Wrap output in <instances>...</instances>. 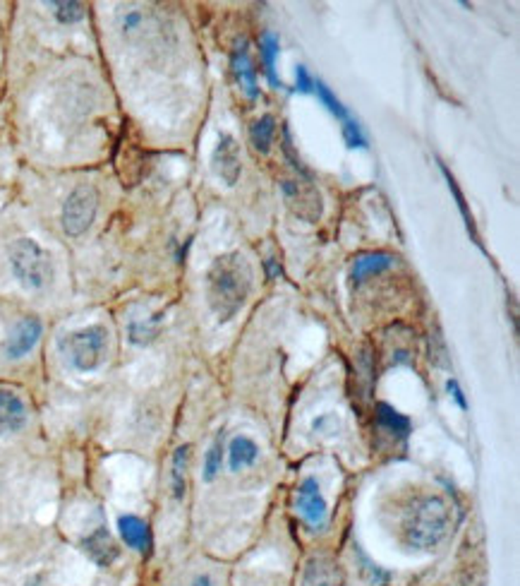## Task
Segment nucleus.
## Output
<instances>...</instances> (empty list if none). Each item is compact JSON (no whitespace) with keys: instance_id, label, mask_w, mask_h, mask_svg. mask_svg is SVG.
<instances>
[{"instance_id":"27","label":"nucleus","mask_w":520,"mask_h":586,"mask_svg":"<svg viewBox=\"0 0 520 586\" xmlns=\"http://www.w3.org/2000/svg\"><path fill=\"white\" fill-rule=\"evenodd\" d=\"M295 87H298V92H302V94H309V92H314L312 74L307 73L305 65H298V70H295Z\"/></svg>"},{"instance_id":"8","label":"nucleus","mask_w":520,"mask_h":586,"mask_svg":"<svg viewBox=\"0 0 520 586\" xmlns=\"http://www.w3.org/2000/svg\"><path fill=\"white\" fill-rule=\"evenodd\" d=\"M41 332H44V324H41L39 317H22L20 323L13 327V332L7 334L5 346H3L5 356L10 358V361H20V358L27 356L29 351L39 344Z\"/></svg>"},{"instance_id":"12","label":"nucleus","mask_w":520,"mask_h":586,"mask_svg":"<svg viewBox=\"0 0 520 586\" xmlns=\"http://www.w3.org/2000/svg\"><path fill=\"white\" fill-rule=\"evenodd\" d=\"M231 65H233V74L240 89L245 92L247 99H257L260 96V87H257V70L252 65V58H250V51H247V44L242 41L240 46L235 48L233 58H231Z\"/></svg>"},{"instance_id":"21","label":"nucleus","mask_w":520,"mask_h":586,"mask_svg":"<svg viewBox=\"0 0 520 586\" xmlns=\"http://www.w3.org/2000/svg\"><path fill=\"white\" fill-rule=\"evenodd\" d=\"M221 466H223V431H221V435L214 440V445L209 447L207 457H204V479L214 481L221 473Z\"/></svg>"},{"instance_id":"5","label":"nucleus","mask_w":520,"mask_h":586,"mask_svg":"<svg viewBox=\"0 0 520 586\" xmlns=\"http://www.w3.org/2000/svg\"><path fill=\"white\" fill-rule=\"evenodd\" d=\"M96 212H99V190L93 188L92 183H80L63 203V231L70 238L84 236L92 229Z\"/></svg>"},{"instance_id":"2","label":"nucleus","mask_w":520,"mask_h":586,"mask_svg":"<svg viewBox=\"0 0 520 586\" xmlns=\"http://www.w3.org/2000/svg\"><path fill=\"white\" fill-rule=\"evenodd\" d=\"M451 512L439 495H420L406 507L400 519L403 543L413 551H434L448 536Z\"/></svg>"},{"instance_id":"7","label":"nucleus","mask_w":520,"mask_h":586,"mask_svg":"<svg viewBox=\"0 0 520 586\" xmlns=\"http://www.w3.org/2000/svg\"><path fill=\"white\" fill-rule=\"evenodd\" d=\"M295 507H298L300 517L305 519L309 526H314V529L324 526L329 507L324 495H321L319 481L314 479V476H307V479L300 483V488H298V498H295Z\"/></svg>"},{"instance_id":"29","label":"nucleus","mask_w":520,"mask_h":586,"mask_svg":"<svg viewBox=\"0 0 520 586\" xmlns=\"http://www.w3.org/2000/svg\"><path fill=\"white\" fill-rule=\"evenodd\" d=\"M446 390H448V394H454V399L458 402L460 409H467V402H466V397H463V390H460V384L456 382L454 378L446 382Z\"/></svg>"},{"instance_id":"11","label":"nucleus","mask_w":520,"mask_h":586,"mask_svg":"<svg viewBox=\"0 0 520 586\" xmlns=\"http://www.w3.org/2000/svg\"><path fill=\"white\" fill-rule=\"evenodd\" d=\"M27 404L15 392L0 390V435L22 431L27 425Z\"/></svg>"},{"instance_id":"20","label":"nucleus","mask_w":520,"mask_h":586,"mask_svg":"<svg viewBox=\"0 0 520 586\" xmlns=\"http://www.w3.org/2000/svg\"><path fill=\"white\" fill-rule=\"evenodd\" d=\"M377 421H379L387 431L396 432L400 438H406L407 432H410V421H407L403 413H398L391 404H377Z\"/></svg>"},{"instance_id":"24","label":"nucleus","mask_w":520,"mask_h":586,"mask_svg":"<svg viewBox=\"0 0 520 586\" xmlns=\"http://www.w3.org/2000/svg\"><path fill=\"white\" fill-rule=\"evenodd\" d=\"M441 171H444V175H446L448 188H451V193H454L456 200H458V207H460V212H463V219H466V223H467V231H470V233H473V241H475V243H480V236H477V231H475L473 214H470V212H467V204H466V200H463V195H460L458 185H456V181H454V178H451V174H448V171H446V166H441Z\"/></svg>"},{"instance_id":"4","label":"nucleus","mask_w":520,"mask_h":586,"mask_svg":"<svg viewBox=\"0 0 520 586\" xmlns=\"http://www.w3.org/2000/svg\"><path fill=\"white\" fill-rule=\"evenodd\" d=\"M61 346L74 371H99L108 356V330L101 324H92V327L67 334Z\"/></svg>"},{"instance_id":"9","label":"nucleus","mask_w":520,"mask_h":586,"mask_svg":"<svg viewBox=\"0 0 520 586\" xmlns=\"http://www.w3.org/2000/svg\"><path fill=\"white\" fill-rule=\"evenodd\" d=\"M211 166H214V174L219 175L221 181L226 185H235L238 178H240L242 164H240V144L233 135H223L219 137V144L214 149V156H211Z\"/></svg>"},{"instance_id":"22","label":"nucleus","mask_w":520,"mask_h":586,"mask_svg":"<svg viewBox=\"0 0 520 586\" xmlns=\"http://www.w3.org/2000/svg\"><path fill=\"white\" fill-rule=\"evenodd\" d=\"M51 7H54L55 20L63 25H74V22L84 20V15H87L82 3H51Z\"/></svg>"},{"instance_id":"13","label":"nucleus","mask_w":520,"mask_h":586,"mask_svg":"<svg viewBox=\"0 0 520 586\" xmlns=\"http://www.w3.org/2000/svg\"><path fill=\"white\" fill-rule=\"evenodd\" d=\"M118 531H121L123 541H125L132 551L149 552V548H152V533H149L147 521H142V519L134 517V514H123V517L118 519Z\"/></svg>"},{"instance_id":"25","label":"nucleus","mask_w":520,"mask_h":586,"mask_svg":"<svg viewBox=\"0 0 520 586\" xmlns=\"http://www.w3.org/2000/svg\"><path fill=\"white\" fill-rule=\"evenodd\" d=\"M156 323H159V320L130 324V342H132V344H147V342H152V339L156 337Z\"/></svg>"},{"instance_id":"6","label":"nucleus","mask_w":520,"mask_h":586,"mask_svg":"<svg viewBox=\"0 0 520 586\" xmlns=\"http://www.w3.org/2000/svg\"><path fill=\"white\" fill-rule=\"evenodd\" d=\"M280 193L290 214L305 223H317L324 214V197L309 178H288L280 183Z\"/></svg>"},{"instance_id":"31","label":"nucleus","mask_w":520,"mask_h":586,"mask_svg":"<svg viewBox=\"0 0 520 586\" xmlns=\"http://www.w3.org/2000/svg\"><path fill=\"white\" fill-rule=\"evenodd\" d=\"M29 586H39V581H32V584H29Z\"/></svg>"},{"instance_id":"30","label":"nucleus","mask_w":520,"mask_h":586,"mask_svg":"<svg viewBox=\"0 0 520 586\" xmlns=\"http://www.w3.org/2000/svg\"><path fill=\"white\" fill-rule=\"evenodd\" d=\"M192 586H211V580H209L207 574H201V577H197V580H194Z\"/></svg>"},{"instance_id":"1","label":"nucleus","mask_w":520,"mask_h":586,"mask_svg":"<svg viewBox=\"0 0 520 586\" xmlns=\"http://www.w3.org/2000/svg\"><path fill=\"white\" fill-rule=\"evenodd\" d=\"M252 267L240 253H223L209 267L207 298L219 323L233 320L252 291Z\"/></svg>"},{"instance_id":"3","label":"nucleus","mask_w":520,"mask_h":586,"mask_svg":"<svg viewBox=\"0 0 520 586\" xmlns=\"http://www.w3.org/2000/svg\"><path fill=\"white\" fill-rule=\"evenodd\" d=\"M7 257H10L13 276L17 279L22 289L41 291L46 289L51 279H54L51 255L34 238H17V241H13V245L7 250Z\"/></svg>"},{"instance_id":"15","label":"nucleus","mask_w":520,"mask_h":586,"mask_svg":"<svg viewBox=\"0 0 520 586\" xmlns=\"http://www.w3.org/2000/svg\"><path fill=\"white\" fill-rule=\"evenodd\" d=\"M391 264H394V255H388V253H365V255L355 257L353 267H350V279H353V283H362L369 276L387 272Z\"/></svg>"},{"instance_id":"17","label":"nucleus","mask_w":520,"mask_h":586,"mask_svg":"<svg viewBox=\"0 0 520 586\" xmlns=\"http://www.w3.org/2000/svg\"><path fill=\"white\" fill-rule=\"evenodd\" d=\"M276 135V118L274 115H261L250 125V142H252L254 152L269 154Z\"/></svg>"},{"instance_id":"10","label":"nucleus","mask_w":520,"mask_h":586,"mask_svg":"<svg viewBox=\"0 0 520 586\" xmlns=\"http://www.w3.org/2000/svg\"><path fill=\"white\" fill-rule=\"evenodd\" d=\"M346 577L340 572L331 558H312L307 560L305 570H302L300 586H343Z\"/></svg>"},{"instance_id":"23","label":"nucleus","mask_w":520,"mask_h":586,"mask_svg":"<svg viewBox=\"0 0 520 586\" xmlns=\"http://www.w3.org/2000/svg\"><path fill=\"white\" fill-rule=\"evenodd\" d=\"M314 92H317V96H319V102L324 104V106H327L329 111H331V114H334L336 118H338V121H343V123L348 121L346 106H343V104H340L338 99H336V96L331 94V89H329L327 84H321V82H314Z\"/></svg>"},{"instance_id":"19","label":"nucleus","mask_w":520,"mask_h":586,"mask_svg":"<svg viewBox=\"0 0 520 586\" xmlns=\"http://www.w3.org/2000/svg\"><path fill=\"white\" fill-rule=\"evenodd\" d=\"M260 54L261 61H264V70H267V77L271 84H279L280 80L276 77V58H279V36L271 35V32H264L260 39Z\"/></svg>"},{"instance_id":"28","label":"nucleus","mask_w":520,"mask_h":586,"mask_svg":"<svg viewBox=\"0 0 520 586\" xmlns=\"http://www.w3.org/2000/svg\"><path fill=\"white\" fill-rule=\"evenodd\" d=\"M331 423H338V421H336V416H331V413H324V416H319L317 421H314L312 428L319 432H334L331 428H329Z\"/></svg>"},{"instance_id":"14","label":"nucleus","mask_w":520,"mask_h":586,"mask_svg":"<svg viewBox=\"0 0 520 586\" xmlns=\"http://www.w3.org/2000/svg\"><path fill=\"white\" fill-rule=\"evenodd\" d=\"M82 548L87 552L89 558L101 567H108L118 558V546H115V541L111 539V533L106 529H96L92 536L82 541Z\"/></svg>"},{"instance_id":"18","label":"nucleus","mask_w":520,"mask_h":586,"mask_svg":"<svg viewBox=\"0 0 520 586\" xmlns=\"http://www.w3.org/2000/svg\"><path fill=\"white\" fill-rule=\"evenodd\" d=\"M187 459H190V447L182 445L173 454V469H171V491L175 500L185 498L187 491Z\"/></svg>"},{"instance_id":"26","label":"nucleus","mask_w":520,"mask_h":586,"mask_svg":"<svg viewBox=\"0 0 520 586\" xmlns=\"http://www.w3.org/2000/svg\"><path fill=\"white\" fill-rule=\"evenodd\" d=\"M343 140H346L348 147H353V149L365 147V144H368V140H365V135H362L360 125H358L355 121H350V118L343 123Z\"/></svg>"},{"instance_id":"16","label":"nucleus","mask_w":520,"mask_h":586,"mask_svg":"<svg viewBox=\"0 0 520 586\" xmlns=\"http://www.w3.org/2000/svg\"><path fill=\"white\" fill-rule=\"evenodd\" d=\"M260 457V447L252 438L247 435H238V438L231 440V447H228V459H231V469L233 472H240L245 466H252Z\"/></svg>"}]
</instances>
